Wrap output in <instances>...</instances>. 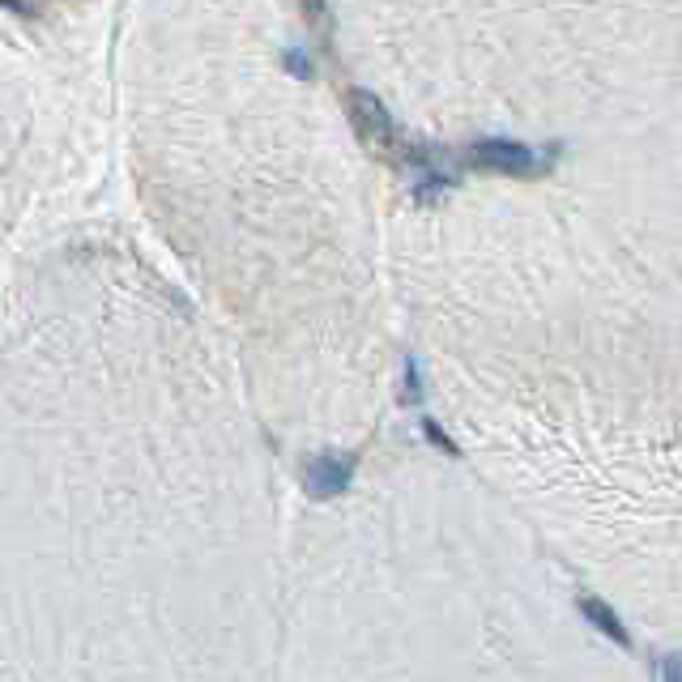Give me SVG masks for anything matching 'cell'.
Instances as JSON below:
<instances>
[{
  "instance_id": "6da1fadb",
  "label": "cell",
  "mask_w": 682,
  "mask_h": 682,
  "mask_svg": "<svg viewBox=\"0 0 682 682\" xmlns=\"http://www.w3.org/2000/svg\"><path fill=\"white\" fill-rule=\"evenodd\" d=\"M345 111H350V124H354V133L363 137V146L367 149L389 154V149L397 146V129H392L389 107H385L376 95H367V90H350V95H345Z\"/></svg>"
},
{
  "instance_id": "7a4b0ae2",
  "label": "cell",
  "mask_w": 682,
  "mask_h": 682,
  "mask_svg": "<svg viewBox=\"0 0 682 682\" xmlns=\"http://www.w3.org/2000/svg\"><path fill=\"white\" fill-rule=\"evenodd\" d=\"M354 470H358V452H320L303 465V490L312 499H338L341 490L354 483Z\"/></svg>"
},
{
  "instance_id": "3957f363",
  "label": "cell",
  "mask_w": 682,
  "mask_h": 682,
  "mask_svg": "<svg viewBox=\"0 0 682 682\" xmlns=\"http://www.w3.org/2000/svg\"><path fill=\"white\" fill-rule=\"evenodd\" d=\"M470 162L495 171V175H537L541 171V158L521 142H508V137H487L470 149Z\"/></svg>"
},
{
  "instance_id": "277c9868",
  "label": "cell",
  "mask_w": 682,
  "mask_h": 682,
  "mask_svg": "<svg viewBox=\"0 0 682 682\" xmlns=\"http://www.w3.org/2000/svg\"><path fill=\"white\" fill-rule=\"evenodd\" d=\"M576 610L585 614V623H593L597 632L606 635V640H614L619 648H632V632H628V623L619 619V610L614 606H606L601 597H593V593H581L576 597Z\"/></svg>"
},
{
  "instance_id": "5b68a950",
  "label": "cell",
  "mask_w": 682,
  "mask_h": 682,
  "mask_svg": "<svg viewBox=\"0 0 682 682\" xmlns=\"http://www.w3.org/2000/svg\"><path fill=\"white\" fill-rule=\"evenodd\" d=\"M303 17H307V31H316L320 39H333V9H329V0H303Z\"/></svg>"
},
{
  "instance_id": "8992f818",
  "label": "cell",
  "mask_w": 682,
  "mask_h": 682,
  "mask_svg": "<svg viewBox=\"0 0 682 682\" xmlns=\"http://www.w3.org/2000/svg\"><path fill=\"white\" fill-rule=\"evenodd\" d=\"M423 436H427V443H431V448H439L443 456H461V443L448 436L436 418H423Z\"/></svg>"
},
{
  "instance_id": "52a82bcc",
  "label": "cell",
  "mask_w": 682,
  "mask_h": 682,
  "mask_svg": "<svg viewBox=\"0 0 682 682\" xmlns=\"http://www.w3.org/2000/svg\"><path fill=\"white\" fill-rule=\"evenodd\" d=\"M653 674L657 682H682V657L679 653H653Z\"/></svg>"
},
{
  "instance_id": "ba28073f",
  "label": "cell",
  "mask_w": 682,
  "mask_h": 682,
  "mask_svg": "<svg viewBox=\"0 0 682 682\" xmlns=\"http://www.w3.org/2000/svg\"><path fill=\"white\" fill-rule=\"evenodd\" d=\"M405 405H423V376H418V363L405 358V389H401Z\"/></svg>"
}]
</instances>
